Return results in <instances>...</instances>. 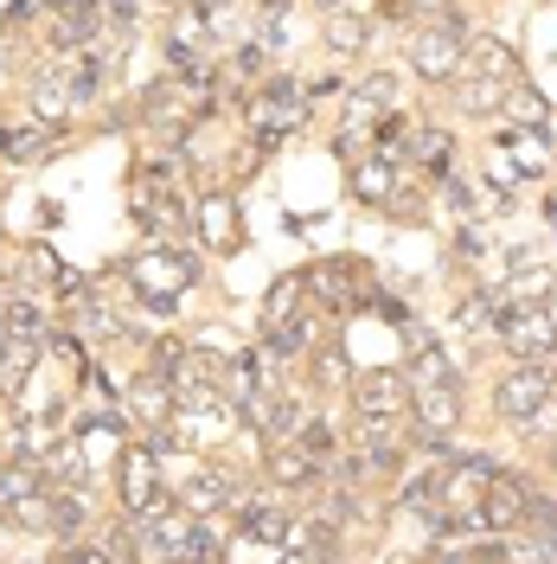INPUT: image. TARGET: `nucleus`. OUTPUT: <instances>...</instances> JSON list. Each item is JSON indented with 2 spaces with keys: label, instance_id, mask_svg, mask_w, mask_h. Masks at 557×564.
Instances as JSON below:
<instances>
[{
  "label": "nucleus",
  "instance_id": "nucleus-1",
  "mask_svg": "<svg viewBox=\"0 0 557 564\" xmlns=\"http://www.w3.org/2000/svg\"><path fill=\"white\" fill-rule=\"evenodd\" d=\"M193 276H199V270H193V257L174 250V245H148V250L129 257V282H135V295L148 302V308H161V315H167L179 295L193 289Z\"/></svg>",
  "mask_w": 557,
  "mask_h": 564
},
{
  "label": "nucleus",
  "instance_id": "nucleus-2",
  "mask_svg": "<svg viewBox=\"0 0 557 564\" xmlns=\"http://www.w3.org/2000/svg\"><path fill=\"white\" fill-rule=\"evenodd\" d=\"M461 52H468V20L461 13H443L436 26L411 33V70L423 84H455L461 77Z\"/></svg>",
  "mask_w": 557,
  "mask_h": 564
},
{
  "label": "nucleus",
  "instance_id": "nucleus-3",
  "mask_svg": "<svg viewBox=\"0 0 557 564\" xmlns=\"http://www.w3.org/2000/svg\"><path fill=\"white\" fill-rule=\"evenodd\" d=\"M302 122H308V90H302L295 77H276V84H263V90L250 97V135H256V148L295 135Z\"/></svg>",
  "mask_w": 557,
  "mask_h": 564
},
{
  "label": "nucleus",
  "instance_id": "nucleus-4",
  "mask_svg": "<svg viewBox=\"0 0 557 564\" xmlns=\"http://www.w3.org/2000/svg\"><path fill=\"white\" fill-rule=\"evenodd\" d=\"M493 334H500V347L513 352V359H557V327L538 295L532 302H506L493 315Z\"/></svg>",
  "mask_w": 557,
  "mask_h": 564
},
{
  "label": "nucleus",
  "instance_id": "nucleus-5",
  "mask_svg": "<svg viewBox=\"0 0 557 564\" xmlns=\"http://www.w3.org/2000/svg\"><path fill=\"white\" fill-rule=\"evenodd\" d=\"M116 481H122V507H129V520H148V513H161L174 494L161 488V456L148 449V443H129L122 462H116Z\"/></svg>",
  "mask_w": 557,
  "mask_h": 564
},
{
  "label": "nucleus",
  "instance_id": "nucleus-6",
  "mask_svg": "<svg viewBox=\"0 0 557 564\" xmlns=\"http://www.w3.org/2000/svg\"><path fill=\"white\" fill-rule=\"evenodd\" d=\"M551 366H557V359H513V366H506V379H500V391H493V411H500V417H513V423H525L545 398H557Z\"/></svg>",
  "mask_w": 557,
  "mask_h": 564
},
{
  "label": "nucleus",
  "instance_id": "nucleus-7",
  "mask_svg": "<svg viewBox=\"0 0 557 564\" xmlns=\"http://www.w3.org/2000/svg\"><path fill=\"white\" fill-rule=\"evenodd\" d=\"M129 212H135V225L154 245H167V238H179L193 225V212L174 199V186H148V180H129Z\"/></svg>",
  "mask_w": 557,
  "mask_h": 564
},
{
  "label": "nucleus",
  "instance_id": "nucleus-8",
  "mask_svg": "<svg viewBox=\"0 0 557 564\" xmlns=\"http://www.w3.org/2000/svg\"><path fill=\"white\" fill-rule=\"evenodd\" d=\"M352 411L359 417H404L411 411V379L391 372V366H372L352 379Z\"/></svg>",
  "mask_w": 557,
  "mask_h": 564
},
{
  "label": "nucleus",
  "instance_id": "nucleus-9",
  "mask_svg": "<svg viewBox=\"0 0 557 564\" xmlns=\"http://www.w3.org/2000/svg\"><path fill=\"white\" fill-rule=\"evenodd\" d=\"M525 507H532V481H525V475H493L488 494H481V527L488 532H520Z\"/></svg>",
  "mask_w": 557,
  "mask_h": 564
},
{
  "label": "nucleus",
  "instance_id": "nucleus-10",
  "mask_svg": "<svg viewBox=\"0 0 557 564\" xmlns=\"http://www.w3.org/2000/svg\"><path fill=\"white\" fill-rule=\"evenodd\" d=\"M404 347H411V372H404L411 386H461L449 347H443L429 327H417V321H411V327H404Z\"/></svg>",
  "mask_w": 557,
  "mask_h": 564
},
{
  "label": "nucleus",
  "instance_id": "nucleus-11",
  "mask_svg": "<svg viewBox=\"0 0 557 564\" xmlns=\"http://www.w3.org/2000/svg\"><path fill=\"white\" fill-rule=\"evenodd\" d=\"M352 282H365V270H359L352 257H327V263H314L308 270V295L320 302V308H340V315H347L352 302H359Z\"/></svg>",
  "mask_w": 557,
  "mask_h": 564
},
{
  "label": "nucleus",
  "instance_id": "nucleus-12",
  "mask_svg": "<svg viewBox=\"0 0 557 564\" xmlns=\"http://www.w3.org/2000/svg\"><path fill=\"white\" fill-rule=\"evenodd\" d=\"M461 65H468V77H493V84H520V52L506 45V39L493 33H468V52H461Z\"/></svg>",
  "mask_w": 557,
  "mask_h": 564
},
{
  "label": "nucleus",
  "instance_id": "nucleus-13",
  "mask_svg": "<svg viewBox=\"0 0 557 564\" xmlns=\"http://www.w3.org/2000/svg\"><path fill=\"white\" fill-rule=\"evenodd\" d=\"M193 225H199V238H206V250H218V257H231V250L244 245V231H238V206H231V193H206V199L193 206Z\"/></svg>",
  "mask_w": 557,
  "mask_h": 564
},
{
  "label": "nucleus",
  "instance_id": "nucleus-14",
  "mask_svg": "<svg viewBox=\"0 0 557 564\" xmlns=\"http://www.w3.org/2000/svg\"><path fill=\"white\" fill-rule=\"evenodd\" d=\"M411 411H417L423 436H449L461 423V386H411Z\"/></svg>",
  "mask_w": 557,
  "mask_h": 564
},
{
  "label": "nucleus",
  "instance_id": "nucleus-15",
  "mask_svg": "<svg viewBox=\"0 0 557 564\" xmlns=\"http://www.w3.org/2000/svg\"><path fill=\"white\" fill-rule=\"evenodd\" d=\"M397 104V70H372L359 90H352L347 104V129H359V135H372V122H379L384 109Z\"/></svg>",
  "mask_w": 557,
  "mask_h": 564
},
{
  "label": "nucleus",
  "instance_id": "nucleus-16",
  "mask_svg": "<svg viewBox=\"0 0 557 564\" xmlns=\"http://www.w3.org/2000/svg\"><path fill=\"white\" fill-rule=\"evenodd\" d=\"M70 109H77V90H70V70L45 65L33 77V122H45V129H58Z\"/></svg>",
  "mask_w": 557,
  "mask_h": 564
},
{
  "label": "nucleus",
  "instance_id": "nucleus-17",
  "mask_svg": "<svg viewBox=\"0 0 557 564\" xmlns=\"http://www.w3.org/2000/svg\"><path fill=\"white\" fill-rule=\"evenodd\" d=\"M174 500L193 513V520H211L218 507H231V500H238V488H231V475H225V468H199V475L174 494Z\"/></svg>",
  "mask_w": 557,
  "mask_h": 564
},
{
  "label": "nucleus",
  "instance_id": "nucleus-18",
  "mask_svg": "<svg viewBox=\"0 0 557 564\" xmlns=\"http://www.w3.org/2000/svg\"><path fill=\"white\" fill-rule=\"evenodd\" d=\"M116 70H122V52H116V45H90V52H84V58H77V70H70V90H77V104H97V97H103L109 84H116Z\"/></svg>",
  "mask_w": 557,
  "mask_h": 564
},
{
  "label": "nucleus",
  "instance_id": "nucleus-19",
  "mask_svg": "<svg viewBox=\"0 0 557 564\" xmlns=\"http://www.w3.org/2000/svg\"><path fill=\"white\" fill-rule=\"evenodd\" d=\"M263 468H270V481H276V488H320V462H314L302 443H270Z\"/></svg>",
  "mask_w": 557,
  "mask_h": 564
},
{
  "label": "nucleus",
  "instance_id": "nucleus-20",
  "mask_svg": "<svg viewBox=\"0 0 557 564\" xmlns=\"http://www.w3.org/2000/svg\"><path fill=\"white\" fill-rule=\"evenodd\" d=\"M500 116L513 122V129H551V97L538 90V84H506V97H500Z\"/></svg>",
  "mask_w": 557,
  "mask_h": 564
},
{
  "label": "nucleus",
  "instance_id": "nucleus-21",
  "mask_svg": "<svg viewBox=\"0 0 557 564\" xmlns=\"http://www.w3.org/2000/svg\"><path fill=\"white\" fill-rule=\"evenodd\" d=\"M288 527H295V520H288L282 507H270V500H244V507H238V532H244L250 545H288Z\"/></svg>",
  "mask_w": 557,
  "mask_h": 564
},
{
  "label": "nucleus",
  "instance_id": "nucleus-22",
  "mask_svg": "<svg viewBox=\"0 0 557 564\" xmlns=\"http://www.w3.org/2000/svg\"><path fill=\"white\" fill-rule=\"evenodd\" d=\"M500 148H506V161H513L520 174H545V167H551V154H557L551 129H506Z\"/></svg>",
  "mask_w": 557,
  "mask_h": 564
},
{
  "label": "nucleus",
  "instance_id": "nucleus-23",
  "mask_svg": "<svg viewBox=\"0 0 557 564\" xmlns=\"http://www.w3.org/2000/svg\"><path fill=\"white\" fill-rule=\"evenodd\" d=\"M397 180H404V167H397V161H384V154H365V161L352 167V199H359V206H384Z\"/></svg>",
  "mask_w": 557,
  "mask_h": 564
},
{
  "label": "nucleus",
  "instance_id": "nucleus-24",
  "mask_svg": "<svg viewBox=\"0 0 557 564\" xmlns=\"http://www.w3.org/2000/svg\"><path fill=\"white\" fill-rule=\"evenodd\" d=\"M314 347H320V315H314V308H295L282 327H270V352H276V359H302V352H314Z\"/></svg>",
  "mask_w": 557,
  "mask_h": 564
},
{
  "label": "nucleus",
  "instance_id": "nucleus-25",
  "mask_svg": "<svg viewBox=\"0 0 557 564\" xmlns=\"http://www.w3.org/2000/svg\"><path fill=\"white\" fill-rule=\"evenodd\" d=\"M13 436H20V443H13L20 456H13V462H33V468H39L45 456H52L58 443H65V436H58V417H52V411H39V417H26L20 430H13Z\"/></svg>",
  "mask_w": 557,
  "mask_h": 564
},
{
  "label": "nucleus",
  "instance_id": "nucleus-26",
  "mask_svg": "<svg viewBox=\"0 0 557 564\" xmlns=\"http://www.w3.org/2000/svg\"><path fill=\"white\" fill-rule=\"evenodd\" d=\"M0 315H7V327H13V340H39V347H45V334H52V321H45V308H39L33 295H20V289H13Z\"/></svg>",
  "mask_w": 557,
  "mask_h": 564
},
{
  "label": "nucleus",
  "instance_id": "nucleus-27",
  "mask_svg": "<svg viewBox=\"0 0 557 564\" xmlns=\"http://www.w3.org/2000/svg\"><path fill=\"white\" fill-rule=\"evenodd\" d=\"M52 494V539H77L90 527V507H84V488H45Z\"/></svg>",
  "mask_w": 557,
  "mask_h": 564
},
{
  "label": "nucleus",
  "instance_id": "nucleus-28",
  "mask_svg": "<svg viewBox=\"0 0 557 564\" xmlns=\"http://www.w3.org/2000/svg\"><path fill=\"white\" fill-rule=\"evenodd\" d=\"M302 295H308V276H276V282H270V295H263V334L295 315V308H302Z\"/></svg>",
  "mask_w": 557,
  "mask_h": 564
},
{
  "label": "nucleus",
  "instance_id": "nucleus-29",
  "mask_svg": "<svg viewBox=\"0 0 557 564\" xmlns=\"http://www.w3.org/2000/svg\"><path fill=\"white\" fill-rule=\"evenodd\" d=\"M0 520H7V527H20V532H52V494H45V488L20 494Z\"/></svg>",
  "mask_w": 557,
  "mask_h": 564
},
{
  "label": "nucleus",
  "instance_id": "nucleus-30",
  "mask_svg": "<svg viewBox=\"0 0 557 564\" xmlns=\"http://www.w3.org/2000/svg\"><path fill=\"white\" fill-rule=\"evenodd\" d=\"M52 129H45V122H33V129H13V135H0V154H7V161H45V154H52Z\"/></svg>",
  "mask_w": 557,
  "mask_h": 564
},
{
  "label": "nucleus",
  "instance_id": "nucleus-31",
  "mask_svg": "<svg viewBox=\"0 0 557 564\" xmlns=\"http://www.w3.org/2000/svg\"><path fill=\"white\" fill-rule=\"evenodd\" d=\"M225 545H231V539L211 527V520H199L193 539H186V552H179V564H225Z\"/></svg>",
  "mask_w": 557,
  "mask_h": 564
},
{
  "label": "nucleus",
  "instance_id": "nucleus-32",
  "mask_svg": "<svg viewBox=\"0 0 557 564\" xmlns=\"http://www.w3.org/2000/svg\"><path fill=\"white\" fill-rule=\"evenodd\" d=\"M33 366H39V340H13V347L0 352V391H20Z\"/></svg>",
  "mask_w": 557,
  "mask_h": 564
},
{
  "label": "nucleus",
  "instance_id": "nucleus-33",
  "mask_svg": "<svg viewBox=\"0 0 557 564\" xmlns=\"http://www.w3.org/2000/svg\"><path fill=\"white\" fill-rule=\"evenodd\" d=\"M33 488H45L33 462H0V513H7V507H13L20 494H33Z\"/></svg>",
  "mask_w": 557,
  "mask_h": 564
},
{
  "label": "nucleus",
  "instance_id": "nucleus-34",
  "mask_svg": "<svg viewBox=\"0 0 557 564\" xmlns=\"http://www.w3.org/2000/svg\"><path fill=\"white\" fill-rule=\"evenodd\" d=\"M506 97V84H493V77H461V109L468 116H493Z\"/></svg>",
  "mask_w": 557,
  "mask_h": 564
},
{
  "label": "nucleus",
  "instance_id": "nucleus-35",
  "mask_svg": "<svg viewBox=\"0 0 557 564\" xmlns=\"http://www.w3.org/2000/svg\"><path fill=\"white\" fill-rule=\"evenodd\" d=\"M365 39H372V26H365L359 13H340V20L327 26V45H334L340 58H352V52H365Z\"/></svg>",
  "mask_w": 557,
  "mask_h": 564
},
{
  "label": "nucleus",
  "instance_id": "nucleus-36",
  "mask_svg": "<svg viewBox=\"0 0 557 564\" xmlns=\"http://www.w3.org/2000/svg\"><path fill=\"white\" fill-rule=\"evenodd\" d=\"M288 443H302V449H308L314 462H327V456H334V423H320V417H302V430H295Z\"/></svg>",
  "mask_w": 557,
  "mask_h": 564
},
{
  "label": "nucleus",
  "instance_id": "nucleus-37",
  "mask_svg": "<svg viewBox=\"0 0 557 564\" xmlns=\"http://www.w3.org/2000/svg\"><path fill=\"white\" fill-rule=\"evenodd\" d=\"M384 212H391V218H417L423 212V186L411 174L397 180V186H391V199H384Z\"/></svg>",
  "mask_w": 557,
  "mask_h": 564
},
{
  "label": "nucleus",
  "instance_id": "nucleus-38",
  "mask_svg": "<svg viewBox=\"0 0 557 564\" xmlns=\"http://www.w3.org/2000/svg\"><path fill=\"white\" fill-rule=\"evenodd\" d=\"M314 386H320V391H340V386H352V379H347V359H340L334 347H327V352H314Z\"/></svg>",
  "mask_w": 557,
  "mask_h": 564
},
{
  "label": "nucleus",
  "instance_id": "nucleus-39",
  "mask_svg": "<svg viewBox=\"0 0 557 564\" xmlns=\"http://www.w3.org/2000/svg\"><path fill=\"white\" fill-rule=\"evenodd\" d=\"M97 13H103V20H109L122 39H129V33H135V20H141V0H103Z\"/></svg>",
  "mask_w": 557,
  "mask_h": 564
},
{
  "label": "nucleus",
  "instance_id": "nucleus-40",
  "mask_svg": "<svg viewBox=\"0 0 557 564\" xmlns=\"http://www.w3.org/2000/svg\"><path fill=\"white\" fill-rule=\"evenodd\" d=\"M461 327H493L488 295H468V302H461Z\"/></svg>",
  "mask_w": 557,
  "mask_h": 564
},
{
  "label": "nucleus",
  "instance_id": "nucleus-41",
  "mask_svg": "<svg viewBox=\"0 0 557 564\" xmlns=\"http://www.w3.org/2000/svg\"><path fill=\"white\" fill-rule=\"evenodd\" d=\"M520 167H513V161H506V148H493V186H520Z\"/></svg>",
  "mask_w": 557,
  "mask_h": 564
},
{
  "label": "nucleus",
  "instance_id": "nucleus-42",
  "mask_svg": "<svg viewBox=\"0 0 557 564\" xmlns=\"http://www.w3.org/2000/svg\"><path fill=\"white\" fill-rule=\"evenodd\" d=\"M455 250H461V257H481V225H468V231H455Z\"/></svg>",
  "mask_w": 557,
  "mask_h": 564
},
{
  "label": "nucleus",
  "instance_id": "nucleus-43",
  "mask_svg": "<svg viewBox=\"0 0 557 564\" xmlns=\"http://www.w3.org/2000/svg\"><path fill=\"white\" fill-rule=\"evenodd\" d=\"M411 7H417V13H436V20H443V13H455V0H411Z\"/></svg>",
  "mask_w": 557,
  "mask_h": 564
},
{
  "label": "nucleus",
  "instance_id": "nucleus-44",
  "mask_svg": "<svg viewBox=\"0 0 557 564\" xmlns=\"http://www.w3.org/2000/svg\"><path fill=\"white\" fill-rule=\"evenodd\" d=\"M538 302H545V315H551V327H557V289H545Z\"/></svg>",
  "mask_w": 557,
  "mask_h": 564
},
{
  "label": "nucleus",
  "instance_id": "nucleus-45",
  "mask_svg": "<svg viewBox=\"0 0 557 564\" xmlns=\"http://www.w3.org/2000/svg\"><path fill=\"white\" fill-rule=\"evenodd\" d=\"M13 347V327H7V315H0V352Z\"/></svg>",
  "mask_w": 557,
  "mask_h": 564
},
{
  "label": "nucleus",
  "instance_id": "nucleus-46",
  "mask_svg": "<svg viewBox=\"0 0 557 564\" xmlns=\"http://www.w3.org/2000/svg\"><path fill=\"white\" fill-rule=\"evenodd\" d=\"M545 218H551V225H557V199H551V206H545Z\"/></svg>",
  "mask_w": 557,
  "mask_h": 564
},
{
  "label": "nucleus",
  "instance_id": "nucleus-47",
  "mask_svg": "<svg viewBox=\"0 0 557 564\" xmlns=\"http://www.w3.org/2000/svg\"><path fill=\"white\" fill-rule=\"evenodd\" d=\"M551 468H557V436H551Z\"/></svg>",
  "mask_w": 557,
  "mask_h": 564
},
{
  "label": "nucleus",
  "instance_id": "nucleus-48",
  "mask_svg": "<svg viewBox=\"0 0 557 564\" xmlns=\"http://www.w3.org/2000/svg\"><path fill=\"white\" fill-rule=\"evenodd\" d=\"M551 148H557V122H551Z\"/></svg>",
  "mask_w": 557,
  "mask_h": 564
}]
</instances>
